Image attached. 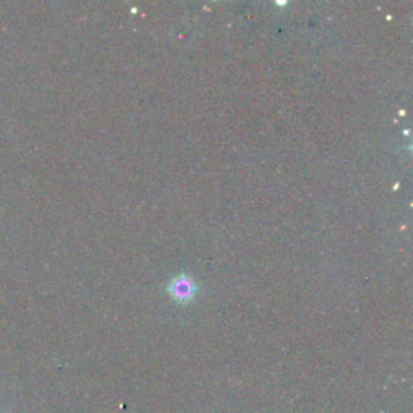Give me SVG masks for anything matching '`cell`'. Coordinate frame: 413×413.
Masks as SVG:
<instances>
[{"label":"cell","instance_id":"1","mask_svg":"<svg viewBox=\"0 0 413 413\" xmlns=\"http://www.w3.org/2000/svg\"><path fill=\"white\" fill-rule=\"evenodd\" d=\"M196 284L194 281L191 280V278H187L186 275H181L178 278H175L173 281L170 283L168 286V292L171 294V297H173L176 302L180 304H186V302H191L192 299L196 296Z\"/></svg>","mask_w":413,"mask_h":413}]
</instances>
